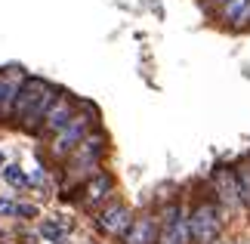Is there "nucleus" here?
<instances>
[{
	"instance_id": "11",
	"label": "nucleus",
	"mask_w": 250,
	"mask_h": 244,
	"mask_svg": "<svg viewBox=\"0 0 250 244\" xmlns=\"http://www.w3.org/2000/svg\"><path fill=\"white\" fill-rule=\"evenodd\" d=\"M111 189H114V179L108 177V173H96V177L86 179V185H83V204H86V207L99 204L102 198H108Z\"/></svg>"
},
{
	"instance_id": "13",
	"label": "nucleus",
	"mask_w": 250,
	"mask_h": 244,
	"mask_svg": "<svg viewBox=\"0 0 250 244\" xmlns=\"http://www.w3.org/2000/svg\"><path fill=\"white\" fill-rule=\"evenodd\" d=\"M223 19L229 25H247L250 22V0H229V3H223Z\"/></svg>"
},
{
	"instance_id": "18",
	"label": "nucleus",
	"mask_w": 250,
	"mask_h": 244,
	"mask_svg": "<svg viewBox=\"0 0 250 244\" xmlns=\"http://www.w3.org/2000/svg\"><path fill=\"white\" fill-rule=\"evenodd\" d=\"M16 213L19 217H37V210L31 207V204H16Z\"/></svg>"
},
{
	"instance_id": "15",
	"label": "nucleus",
	"mask_w": 250,
	"mask_h": 244,
	"mask_svg": "<svg viewBox=\"0 0 250 244\" xmlns=\"http://www.w3.org/2000/svg\"><path fill=\"white\" fill-rule=\"evenodd\" d=\"M238 182H241V198L250 207V164H244V167L238 170Z\"/></svg>"
},
{
	"instance_id": "19",
	"label": "nucleus",
	"mask_w": 250,
	"mask_h": 244,
	"mask_svg": "<svg viewBox=\"0 0 250 244\" xmlns=\"http://www.w3.org/2000/svg\"><path fill=\"white\" fill-rule=\"evenodd\" d=\"M0 167H3V152H0Z\"/></svg>"
},
{
	"instance_id": "17",
	"label": "nucleus",
	"mask_w": 250,
	"mask_h": 244,
	"mask_svg": "<svg viewBox=\"0 0 250 244\" xmlns=\"http://www.w3.org/2000/svg\"><path fill=\"white\" fill-rule=\"evenodd\" d=\"M13 213H16V204L6 201V198H0V217H13Z\"/></svg>"
},
{
	"instance_id": "1",
	"label": "nucleus",
	"mask_w": 250,
	"mask_h": 244,
	"mask_svg": "<svg viewBox=\"0 0 250 244\" xmlns=\"http://www.w3.org/2000/svg\"><path fill=\"white\" fill-rule=\"evenodd\" d=\"M105 155V136L102 133H90L86 139L74 149L71 161H68V173H65V185H74L81 179H93L99 173V161Z\"/></svg>"
},
{
	"instance_id": "7",
	"label": "nucleus",
	"mask_w": 250,
	"mask_h": 244,
	"mask_svg": "<svg viewBox=\"0 0 250 244\" xmlns=\"http://www.w3.org/2000/svg\"><path fill=\"white\" fill-rule=\"evenodd\" d=\"M46 81H41V77H25V84H22V90H19V96H16V105H13V121L16 124H22L25 121V114L34 109V102L43 96V90H46Z\"/></svg>"
},
{
	"instance_id": "3",
	"label": "nucleus",
	"mask_w": 250,
	"mask_h": 244,
	"mask_svg": "<svg viewBox=\"0 0 250 244\" xmlns=\"http://www.w3.org/2000/svg\"><path fill=\"white\" fill-rule=\"evenodd\" d=\"M191 238L198 244H213L216 235H219V213H216V204L210 201H201L195 204V210H191Z\"/></svg>"
},
{
	"instance_id": "9",
	"label": "nucleus",
	"mask_w": 250,
	"mask_h": 244,
	"mask_svg": "<svg viewBox=\"0 0 250 244\" xmlns=\"http://www.w3.org/2000/svg\"><path fill=\"white\" fill-rule=\"evenodd\" d=\"M74 121V99H68V96H56V102H53V109H50V114H46V121H43V130L46 133H59V130H65Z\"/></svg>"
},
{
	"instance_id": "2",
	"label": "nucleus",
	"mask_w": 250,
	"mask_h": 244,
	"mask_svg": "<svg viewBox=\"0 0 250 244\" xmlns=\"http://www.w3.org/2000/svg\"><path fill=\"white\" fill-rule=\"evenodd\" d=\"M90 124H93V111L90 109L81 111V114H74V121L65 127V130H59L53 136L50 152L56 155V158H68V155H74V149L90 136Z\"/></svg>"
},
{
	"instance_id": "4",
	"label": "nucleus",
	"mask_w": 250,
	"mask_h": 244,
	"mask_svg": "<svg viewBox=\"0 0 250 244\" xmlns=\"http://www.w3.org/2000/svg\"><path fill=\"white\" fill-rule=\"evenodd\" d=\"M188 241H191V220L173 201L164 207V232L158 235V244H188Z\"/></svg>"
},
{
	"instance_id": "6",
	"label": "nucleus",
	"mask_w": 250,
	"mask_h": 244,
	"mask_svg": "<svg viewBox=\"0 0 250 244\" xmlns=\"http://www.w3.org/2000/svg\"><path fill=\"white\" fill-rule=\"evenodd\" d=\"M133 213H130V207H124V204H111V207H105L99 217H96V226H99L105 235H127V229L133 226Z\"/></svg>"
},
{
	"instance_id": "10",
	"label": "nucleus",
	"mask_w": 250,
	"mask_h": 244,
	"mask_svg": "<svg viewBox=\"0 0 250 244\" xmlns=\"http://www.w3.org/2000/svg\"><path fill=\"white\" fill-rule=\"evenodd\" d=\"M124 244H158L155 217H136L133 220V226L124 235Z\"/></svg>"
},
{
	"instance_id": "12",
	"label": "nucleus",
	"mask_w": 250,
	"mask_h": 244,
	"mask_svg": "<svg viewBox=\"0 0 250 244\" xmlns=\"http://www.w3.org/2000/svg\"><path fill=\"white\" fill-rule=\"evenodd\" d=\"M25 77L28 74H22V71H6L3 74V102H0V114H9V111H13L16 96H19V90H22Z\"/></svg>"
},
{
	"instance_id": "16",
	"label": "nucleus",
	"mask_w": 250,
	"mask_h": 244,
	"mask_svg": "<svg viewBox=\"0 0 250 244\" xmlns=\"http://www.w3.org/2000/svg\"><path fill=\"white\" fill-rule=\"evenodd\" d=\"M41 235L50 238V241H59L62 238V226H59V222H43V226H41Z\"/></svg>"
},
{
	"instance_id": "8",
	"label": "nucleus",
	"mask_w": 250,
	"mask_h": 244,
	"mask_svg": "<svg viewBox=\"0 0 250 244\" xmlns=\"http://www.w3.org/2000/svg\"><path fill=\"white\" fill-rule=\"evenodd\" d=\"M56 96H59V90L46 87V90H43V96L34 102V109L25 114V121L19 124V127H22V130H28V133H41V130H43V121H46V114H50L53 102H56Z\"/></svg>"
},
{
	"instance_id": "5",
	"label": "nucleus",
	"mask_w": 250,
	"mask_h": 244,
	"mask_svg": "<svg viewBox=\"0 0 250 244\" xmlns=\"http://www.w3.org/2000/svg\"><path fill=\"white\" fill-rule=\"evenodd\" d=\"M213 185H216V198L219 204L229 210V213H235V210H241V182H238V173L235 170H229V167H219L213 173Z\"/></svg>"
},
{
	"instance_id": "14",
	"label": "nucleus",
	"mask_w": 250,
	"mask_h": 244,
	"mask_svg": "<svg viewBox=\"0 0 250 244\" xmlns=\"http://www.w3.org/2000/svg\"><path fill=\"white\" fill-rule=\"evenodd\" d=\"M3 177H6L9 185H25V182H28V177L22 173V167H19V164H9V167H3Z\"/></svg>"
},
{
	"instance_id": "20",
	"label": "nucleus",
	"mask_w": 250,
	"mask_h": 244,
	"mask_svg": "<svg viewBox=\"0 0 250 244\" xmlns=\"http://www.w3.org/2000/svg\"><path fill=\"white\" fill-rule=\"evenodd\" d=\"M219 3H229V0H219Z\"/></svg>"
}]
</instances>
